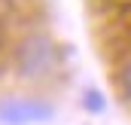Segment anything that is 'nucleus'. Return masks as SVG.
<instances>
[{"label":"nucleus","mask_w":131,"mask_h":125,"mask_svg":"<svg viewBox=\"0 0 131 125\" xmlns=\"http://www.w3.org/2000/svg\"><path fill=\"white\" fill-rule=\"evenodd\" d=\"M12 61H15V73L25 82H46L61 70V49L49 34L34 31L18 40Z\"/></svg>","instance_id":"obj_1"},{"label":"nucleus","mask_w":131,"mask_h":125,"mask_svg":"<svg viewBox=\"0 0 131 125\" xmlns=\"http://www.w3.org/2000/svg\"><path fill=\"white\" fill-rule=\"evenodd\" d=\"M82 107L89 110V113H104L107 110V101H104V95L98 89H89V92L82 95Z\"/></svg>","instance_id":"obj_4"},{"label":"nucleus","mask_w":131,"mask_h":125,"mask_svg":"<svg viewBox=\"0 0 131 125\" xmlns=\"http://www.w3.org/2000/svg\"><path fill=\"white\" fill-rule=\"evenodd\" d=\"M0 46H3V25H0Z\"/></svg>","instance_id":"obj_5"},{"label":"nucleus","mask_w":131,"mask_h":125,"mask_svg":"<svg viewBox=\"0 0 131 125\" xmlns=\"http://www.w3.org/2000/svg\"><path fill=\"white\" fill-rule=\"evenodd\" d=\"M55 119V104L40 95H3L0 125H49Z\"/></svg>","instance_id":"obj_2"},{"label":"nucleus","mask_w":131,"mask_h":125,"mask_svg":"<svg viewBox=\"0 0 131 125\" xmlns=\"http://www.w3.org/2000/svg\"><path fill=\"white\" fill-rule=\"evenodd\" d=\"M116 89H119V95H122V101L131 107V58H125V61L119 64V70H116Z\"/></svg>","instance_id":"obj_3"}]
</instances>
